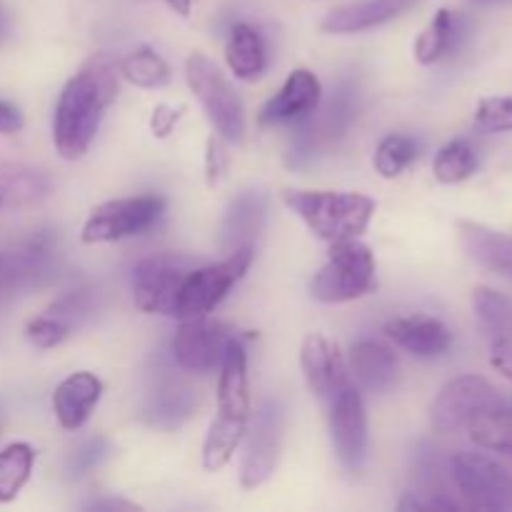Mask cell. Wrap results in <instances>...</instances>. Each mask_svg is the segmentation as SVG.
Instances as JSON below:
<instances>
[{
  "instance_id": "cell-35",
  "label": "cell",
  "mask_w": 512,
  "mask_h": 512,
  "mask_svg": "<svg viewBox=\"0 0 512 512\" xmlns=\"http://www.w3.org/2000/svg\"><path fill=\"white\" fill-rule=\"evenodd\" d=\"M108 453H110V443L108 438H103V435L85 440V443L78 445V448L73 450V455H70L68 473L75 475V478H83V475L93 473V470L108 458Z\"/></svg>"
},
{
  "instance_id": "cell-22",
  "label": "cell",
  "mask_w": 512,
  "mask_h": 512,
  "mask_svg": "<svg viewBox=\"0 0 512 512\" xmlns=\"http://www.w3.org/2000/svg\"><path fill=\"white\" fill-rule=\"evenodd\" d=\"M198 408V395L180 380H163L148 393L143 420L158 430H175Z\"/></svg>"
},
{
  "instance_id": "cell-30",
  "label": "cell",
  "mask_w": 512,
  "mask_h": 512,
  "mask_svg": "<svg viewBox=\"0 0 512 512\" xmlns=\"http://www.w3.org/2000/svg\"><path fill=\"white\" fill-rule=\"evenodd\" d=\"M120 75L138 88H163L170 80V65L153 48H138L120 60Z\"/></svg>"
},
{
  "instance_id": "cell-20",
  "label": "cell",
  "mask_w": 512,
  "mask_h": 512,
  "mask_svg": "<svg viewBox=\"0 0 512 512\" xmlns=\"http://www.w3.org/2000/svg\"><path fill=\"white\" fill-rule=\"evenodd\" d=\"M458 243L473 263L495 275L512 280V238L488 225L460 220Z\"/></svg>"
},
{
  "instance_id": "cell-15",
  "label": "cell",
  "mask_w": 512,
  "mask_h": 512,
  "mask_svg": "<svg viewBox=\"0 0 512 512\" xmlns=\"http://www.w3.org/2000/svg\"><path fill=\"white\" fill-rule=\"evenodd\" d=\"M323 88H320L318 75L310 73L308 68H295L283 83V88L260 108L258 123L260 125H283V123H300L320 108Z\"/></svg>"
},
{
  "instance_id": "cell-19",
  "label": "cell",
  "mask_w": 512,
  "mask_h": 512,
  "mask_svg": "<svg viewBox=\"0 0 512 512\" xmlns=\"http://www.w3.org/2000/svg\"><path fill=\"white\" fill-rule=\"evenodd\" d=\"M265 213H268V195L258 188H245L230 200L225 210L223 225H220V243L228 253L253 245L263 230Z\"/></svg>"
},
{
  "instance_id": "cell-24",
  "label": "cell",
  "mask_w": 512,
  "mask_h": 512,
  "mask_svg": "<svg viewBox=\"0 0 512 512\" xmlns=\"http://www.w3.org/2000/svg\"><path fill=\"white\" fill-rule=\"evenodd\" d=\"M50 178L25 163H0V210H20L48 198Z\"/></svg>"
},
{
  "instance_id": "cell-32",
  "label": "cell",
  "mask_w": 512,
  "mask_h": 512,
  "mask_svg": "<svg viewBox=\"0 0 512 512\" xmlns=\"http://www.w3.org/2000/svg\"><path fill=\"white\" fill-rule=\"evenodd\" d=\"M473 310L478 315L480 325L488 330L493 338L512 333V300L500 290L478 285L473 290Z\"/></svg>"
},
{
  "instance_id": "cell-21",
  "label": "cell",
  "mask_w": 512,
  "mask_h": 512,
  "mask_svg": "<svg viewBox=\"0 0 512 512\" xmlns=\"http://www.w3.org/2000/svg\"><path fill=\"white\" fill-rule=\"evenodd\" d=\"M103 395V383L95 373L80 370L60 380L53 393V413L65 430L83 428Z\"/></svg>"
},
{
  "instance_id": "cell-13",
  "label": "cell",
  "mask_w": 512,
  "mask_h": 512,
  "mask_svg": "<svg viewBox=\"0 0 512 512\" xmlns=\"http://www.w3.org/2000/svg\"><path fill=\"white\" fill-rule=\"evenodd\" d=\"M503 403L498 388L483 375H460L445 383L430 405V425L438 433H458L468 428L480 410Z\"/></svg>"
},
{
  "instance_id": "cell-29",
  "label": "cell",
  "mask_w": 512,
  "mask_h": 512,
  "mask_svg": "<svg viewBox=\"0 0 512 512\" xmlns=\"http://www.w3.org/2000/svg\"><path fill=\"white\" fill-rule=\"evenodd\" d=\"M478 170V153L468 140H453L443 145L433 160V175L438 183L455 185L468 180Z\"/></svg>"
},
{
  "instance_id": "cell-18",
  "label": "cell",
  "mask_w": 512,
  "mask_h": 512,
  "mask_svg": "<svg viewBox=\"0 0 512 512\" xmlns=\"http://www.w3.org/2000/svg\"><path fill=\"white\" fill-rule=\"evenodd\" d=\"M418 3L420 0H358V3H348L330 10L323 23H320V28L333 35L363 33V30H373L378 25L400 18Z\"/></svg>"
},
{
  "instance_id": "cell-14",
  "label": "cell",
  "mask_w": 512,
  "mask_h": 512,
  "mask_svg": "<svg viewBox=\"0 0 512 512\" xmlns=\"http://www.w3.org/2000/svg\"><path fill=\"white\" fill-rule=\"evenodd\" d=\"M235 330L205 318H188L180 323L173 338V360L190 373H213L220 368L225 350L233 343Z\"/></svg>"
},
{
  "instance_id": "cell-38",
  "label": "cell",
  "mask_w": 512,
  "mask_h": 512,
  "mask_svg": "<svg viewBox=\"0 0 512 512\" xmlns=\"http://www.w3.org/2000/svg\"><path fill=\"white\" fill-rule=\"evenodd\" d=\"M183 110V105H178V108L175 105H158L153 115H150V130H153L155 138H168L175 130V125H178Z\"/></svg>"
},
{
  "instance_id": "cell-41",
  "label": "cell",
  "mask_w": 512,
  "mask_h": 512,
  "mask_svg": "<svg viewBox=\"0 0 512 512\" xmlns=\"http://www.w3.org/2000/svg\"><path fill=\"white\" fill-rule=\"evenodd\" d=\"M83 510H90V512H115V510L135 512V510H140V505L128 503V500H120V498H98V500H90V503H85Z\"/></svg>"
},
{
  "instance_id": "cell-3",
  "label": "cell",
  "mask_w": 512,
  "mask_h": 512,
  "mask_svg": "<svg viewBox=\"0 0 512 512\" xmlns=\"http://www.w3.org/2000/svg\"><path fill=\"white\" fill-rule=\"evenodd\" d=\"M285 205L325 243L360 238L375 215V200L363 193L338 190H285Z\"/></svg>"
},
{
  "instance_id": "cell-7",
  "label": "cell",
  "mask_w": 512,
  "mask_h": 512,
  "mask_svg": "<svg viewBox=\"0 0 512 512\" xmlns=\"http://www.w3.org/2000/svg\"><path fill=\"white\" fill-rule=\"evenodd\" d=\"M253 258V245H243V248L228 253V258L220 260V263L198 265V268L190 270L180 285L175 318H205L208 313H213L223 303L225 295L230 293V288L248 273Z\"/></svg>"
},
{
  "instance_id": "cell-27",
  "label": "cell",
  "mask_w": 512,
  "mask_h": 512,
  "mask_svg": "<svg viewBox=\"0 0 512 512\" xmlns=\"http://www.w3.org/2000/svg\"><path fill=\"white\" fill-rule=\"evenodd\" d=\"M468 435L478 448L490 453L512 455V408L505 403H495L480 410L468 423Z\"/></svg>"
},
{
  "instance_id": "cell-1",
  "label": "cell",
  "mask_w": 512,
  "mask_h": 512,
  "mask_svg": "<svg viewBox=\"0 0 512 512\" xmlns=\"http://www.w3.org/2000/svg\"><path fill=\"white\" fill-rule=\"evenodd\" d=\"M118 78V60L108 53H95L63 85L53 115V143L60 158L78 160L88 153L105 110L118 95Z\"/></svg>"
},
{
  "instance_id": "cell-2",
  "label": "cell",
  "mask_w": 512,
  "mask_h": 512,
  "mask_svg": "<svg viewBox=\"0 0 512 512\" xmlns=\"http://www.w3.org/2000/svg\"><path fill=\"white\" fill-rule=\"evenodd\" d=\"M218 370V415L210 423L203 443V468L208 473H218L233 460L250 425L248 353L238 335L225 350Z\"/></svg>"
},
{
  "instance_id": "cell-26",
  "label": "cell",
  "mask_w": 512,
  "mask_h": 512,
  "mask_svg": "<svg viewBox=\"0 0 512 512\" xmlns=\"http://www.w3.org/2000/svg\"><path fill=\"white\" fill-rule=\"evenodd\" d=\"M225 60L235 78L245 80V83L258 80L268 68V48H265L263 35L253 25L235 23L230 28L228 43H225Z\"/></svg>"
},
{
  "instance_id": "cell-10",
  "label": "cell",
  "mask_w": 512,
  "mask_h": 512,
  "mask_svg": "<svg viewBox=\"0 0 512 512\" xmlns=\"http://www.w3.org/2000/svg\"><path fill=\"white\" fill-rule=\"evenodd\" d=\"M450 478L473 510H512V475L485 453H458L450 458Z\"/></svg>"
},
{
  "instance_id": "cell-33",
  "label": "cell",
  "mask_w": 512,
  "mask_h": 512,
  "mask_svg": "<svg viewBox=\"0 0 512 512\" xmlns=\"http://www.w3.org/2000/svg\"><path fill=\"white\" fill-rule=\"evenodd\" d=\"M475 125L483 133H510L512 130V98H483L475 110Z\"/></svg>"
},
{
  "instance_id": "cell-12",
  "label": "cell",
  "mask_w": 512,
  "mask_h": 512,
  "mask_svg": "<svg viewBox=\"0 0 512 512\" xmlns=\"http://www.w3.org/2000/svg\"><path fill=\"white\" fill-rule=\"evenodd\" d=\"M330 440L345 470L360 473L365 468L370 453L368 413L363 395L350 383L330 398Z\"/></svg>"
},
{
  "instance_id": "cell-42",
  "label": "cell",
  "mask_w": 512,
  "mask_h": 512,
  "mask_svg": "<svg viewBox=\"0 0 512 512\" xmlns=\"http://www.w3.org/2000/svg\"><path fill=\"white\" fill-rule=\"evenodd\" d=\"M168 3L170 10H175L178 15H183V18H188L190 10H193V0H165Z\"/></svg>"
},
{
  "instance_id": "cell-34",
  "label": "cell",
  "mask_w": 512,
  "mask_h": 512,
  "mask_svg": "<svg viewBox=\"0 0 512 512\" xmlns=\"http://www.w3.org/2000/svg\"><path fill=\"white\" fill-rule=\"evenodd\" d=\"M25 335H28V340L35 348L50 350L55 348V345L65 343V338L70 335V325L65 323V320L55 318V315L45 313L30 320L28 328H25Z\"/></svg>"
},
{
  "instance_id": "cell-9",
  "label": "cell",
  "mask_w": 512,
  "mask_h": 512,
  "mask_svg": "<svg viewBox=\"0 0 512 512\" xmlns=\"http://www.w3.org/2000/svg\"><path fill=\"white\" fill-rule=\"evenodd\" d=\"M165 205L168 203L163 195H135V198L100 203L98 208L90 210L80 240L85 245H98L145 233L163 218Z\"/></svg>"
},
{
  "instance_id": "cell-43",
  "label": "cell",
  "mask_w": 512,
  "mask_h": 512,
  "mask_svg": "<svg viewBox=\"0 0 512 512\" xmlns=\"http://www.w3.org/2000/svg\"><path fill=\"white\" fill-rule=\"evenodd\" d=\"M8 30H10L8 13H5V8H3V5H0V40L8 38Z\"/></svg>"
},
{
  "instance_id": "cell-17",
  "label": "cell",
  "mask_w": 512,
  "mask_h": 512,
  "mask_svg": "<svg viewBox=\"0 0 512 512\" xmlns=\"http://www.w3.org/2000/svg\"><path fill=\"white\" fill-rule=\"evenodd\" d=\"M385 335L415 358H440L453 345L448 325L430 315H405L385 325Z\"/></svg>"
},
{
  "instance_id": "cell-23",
  "label": "cell",
  "mask_w": 512,
  "mask_h": 512,
  "mask_svg": "<svg viewBox=\"0 0 512 512\" xmlns=\"http://www.w3.org/2000/svg\"><path fill=\"white\" fill-rule=\"evenodd\" d=\"M350 370L370 393H385L398 380V358L393 348L378 340H358L350 348Z\"/></svg>"
},
{
  "instance_id": "cell-25",
  "label": "cell",
  "mask_w": 512,
  "mask_h": 512,
  "mask_svg": "<svg viewBox=\"0 0 512 512\" xmlns=\"http://www.w3.org/2000/svg\"><path fill=\"white\" fill-rule=\"evenodd\" d=\"M468 35V20L453 13L450 8H440L428 28L415 40V58L420 65H433L445 55L455 53Z\"/></svg>"
},
{
  "instance_id": "cell-8",
  "label": "cell",
  "mask_w": 512,
  "mask_h": 512,
  "mask_svg": "<svg viewBox=\"0 0 512 512\" xmlns=\"http://www.w3.org/2000/svg\"><path fill=\"white\" fill-rule=\"evenodd\" d=\"M198 260L183 253H155L133 268V298L143 313L175 318L180 285L198 268Z\"/></svg>"
},
{
  "instance_id": "cell-16",
  "label": "cell",
  "mask_w": 512,
  "mask_h": 512,
  "mask_svg": "<svg viewBox=\"0 0 512 512\" xmlns=\"http://www.w3.org/2000/svg\"><path fill=\"white\" fill-rule=\"evenodd\" d=\"M300 365H303V375L310 393L318 395V398L330 400L338 390L348 385V365H345L343 353L325 335L310 333L303 340Z\"/></svg>"
},
{
  "instance_id": "cell-28",
  "label": "cell",
  "mask_w": 512,
  "mask_h": 512,
  "mask_svg": "<svg viewBox=\"0 0 512 512\" xmlns=\"http://www.w3.org/2000/svg\"><path fill=\"white\" fill-rule=\"evenodd\" d=\"M35 450L28 443H10L0 450V503H10L30 480Z\"/></svg>"
},
{
  "instance_id": "cell-40",
  "label": "cell",
  "mask_w": 512,
  "mask_h": 512,
  "mask_svg": "<svg viewBox=\"0 0 512 512\" xmlns=\"http://www.w3.org/2000/svg\"><path fill=\"white\" fill-rule=\"evenodd\" d=\"M25 125L23 113L15 108L8 100H0V135H15L20 133Z\"/></svg>"
},
{
  "instance_id": "cell-11",
  "label": "cell",
  "mask_w": 512,
  "mask_h": 512,
  "mask_svg": "<svg viewBox=\"0 0 512 512\" xmlns=\"http://www.w3.org/2000/svg\"><path fill=\"white\" fill-rule=\"evenodd\" d=\"M285 410L280 400L268 398L258 408L253 428L248 425V445L240 463V485L255 490L273 478L283 448Z\"/></svg>"
},
{
  "instance_id": "cell-4",
  "label": "cell",
  "mask_w": 512,
  "mask_h": 512,
  "mask_svg": "<svg viewBox=\"0 0 512 512\" xmlns=\"http://www.w3.org/2000/svg\"><path fill=\"white\" fill-rule=\"evenodd\" d=\"M375 255L358 238L330 243L328 263L310 280V298L325 305H340L373 293Z\"/></svg>"
},
{
  "instance_id": "cell-37",
  "label": "cell",
  "mask_w": 512,
  "mask_h": 512,
  "mask_svg": "<svg viewBox=\"0 0 512 512\" xmlns=\"http://www.w3.org/2000/svg\"><path fill=\"white\" fill-rule=\"evenodd\" d=\"M225 140L218 133L208 138V148H205V175H208V185H218L223 180L225 170H228V155L223 148Z\"/></svg>"
},
{
  "instance_id": "cell-39",
  "label": "cell",
  "mask_w": 512,
  "mask_h": 512,
  "mask_svg": "<svg viewBox=\"0 0 512 512\" xmlns=\"http://www.w3.org/2000/svg\"><path fill=\"white\" fill-rule=\"evenodd\" d=\"M490 365L500 375L512 380V333L493 338V345H490Z\"/></svg>"
},
{
  "instance_id": "cell-36",
  "label": "cell",
  "mask_w": 512,
  "mask_h": 512,
  "mask_svg": "<svg viewBox=\"0 0 512 512\" xmlns=\"http://www.w3.org/2000/svg\"><path fill=\"white\" fill-rule=\"evenodd\" d=\"M93 290L88 288H80V290H70V293H65L63 298L55 300L53 305H50L48 313L55 315V318L65 320L68 325H73V320H80L85 318V315L93 313Z\"/></svg>"
},
{
  "instance_id": "cell-31",
  "label": "cell",
  "mask_w": 512,
  "mask_h": 512,
  "mask_svg": "<svg viewBox=\"0 0 512 512\" xmlns=\"http://www.w3.org/2000/svg\"><path fill=\"white\" fill-rule=\"evenodd\" d=\"M420 155L418 140L410 138V135L403 133H390L380 140L378 150H375V173L385 180H393L413 163Z\"/></svg>"
},
{
  "instance_id": "cell-5",
  "label": "cell",
  "mask_w": 512,
  "mask_h": 512,
  "mask_svg": "<svg viewBox=\"0 0 512 512\" xmlns=\"http://www.w3.org/2000/svg\"><path fill=\"white\" fill-rule=\"evenodd\" d=\"M360 110V90L353 80H343L335 88L333 98L323 110L315 108L308 118L300 120V130L290 143L285 163L288 168H305L318 155L320 148L338 143L350 130Z\"/></svg>"
},
{
  "instance_id": "cell-6",
  "label": "cell",
  "mask_w": 512,
  "mask_h": 512,
  "mask_svg": "<svg viewBox=\"0 0 512 512\" xmlns=\"http://www.w3.org/2000/svg\"><path fill=\"white\" fill-rule=\"evenodd\" d=\"M185 80L203 105L215 133L225 143H240L245 135L243 100L235 93L230 80L220 73L218 65L208 55L193 53L185 60Z\"/></svg>"
},
{
  "instance_id": "cell-44",
  "label": "cell",
  "mask_w": 512,
  "mask_h": 512,
  "mask_svg": "<svg viewBox=\"0 0 512 512\" xmlns=\"http://www.w3.org/2000/svg\"><path fill=\"white\" fill-rule=\"evenodd\" d=\"M475 5H503V3H512V0H470Z\"/></svg>"
}]
</instances>
